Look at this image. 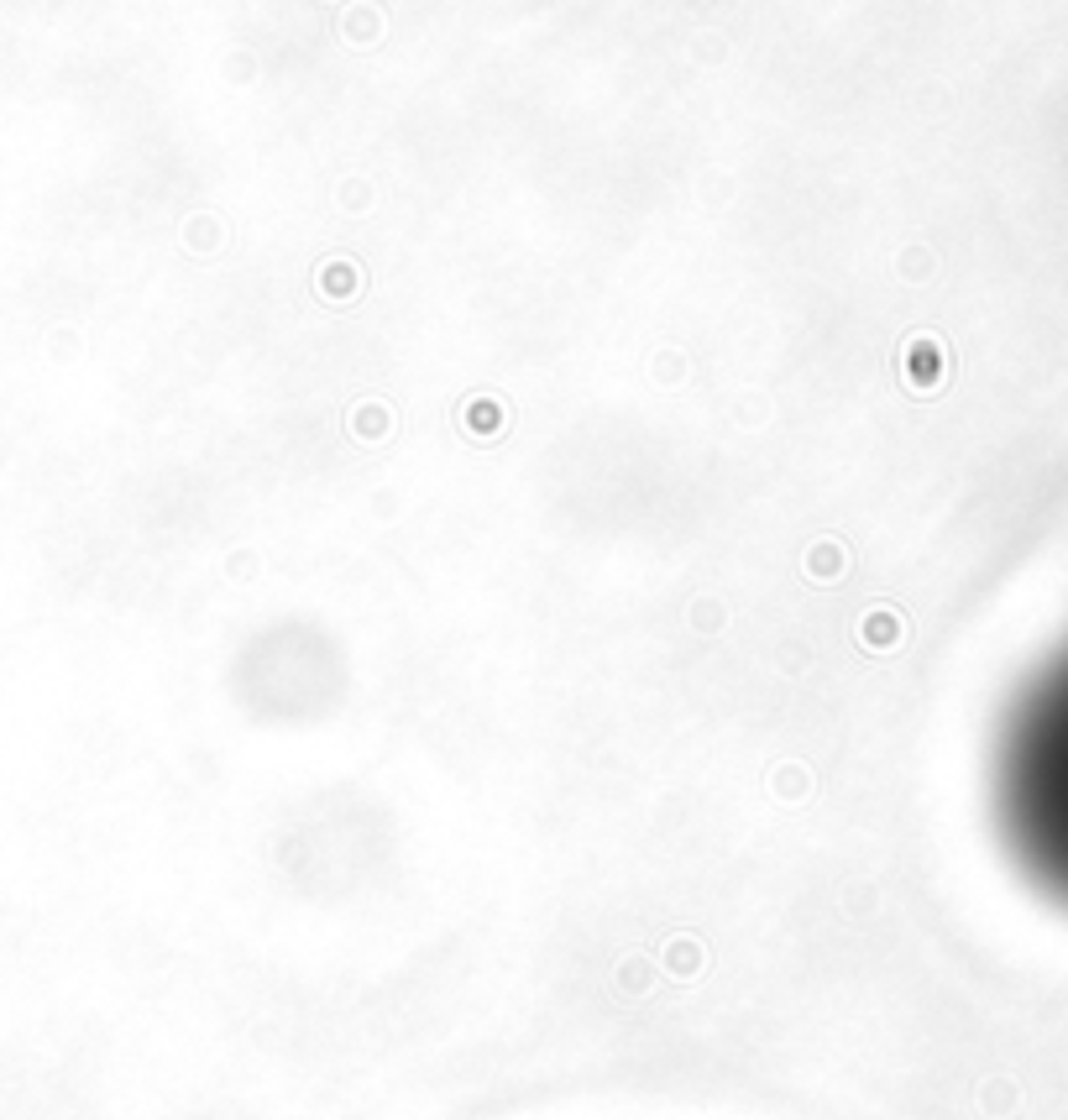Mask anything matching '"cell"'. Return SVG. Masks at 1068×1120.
Listing matches in <instances>:
<instances>
[{
    "label": "cell",
    "mask_w": 1068,
    "mask_h": 1120,
    "mask_svg": "<svg viewBox=\"0 0 1068 1120\" xmlns=\"http://www.w3.org/2000/svg\"><path fill=\"white\" fill-rule=\"evenodd\" d=\"M995 806L1027 879L1068 906V650L1027 686L1005 723Z\"/></svg>",
    "instance_id": "1"
}]
</instances>
